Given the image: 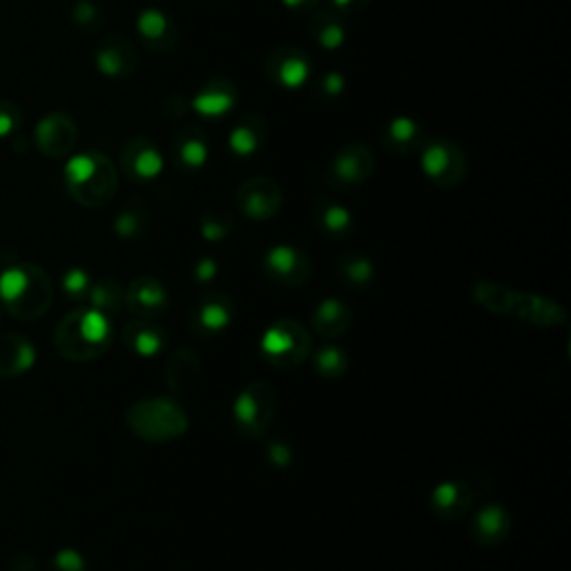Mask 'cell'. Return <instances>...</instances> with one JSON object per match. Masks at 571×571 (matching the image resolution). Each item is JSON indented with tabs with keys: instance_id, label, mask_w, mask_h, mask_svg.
<instances>
[{
	"instance_id": "2",
	"label": "cell",
	"mask_w": 571,
	"mask_h": 571,
	"mask_svg": "<svg viewBox=\"0 0 571 571\" xmlns=\"http://www.w3.org/2000/svg\"><path fill=\"white\" fill-rule=\"evenodd\" d=\"M0 302L21 322L41 319L54 302V286L36 264H14L0 275Z\"/></svg>"
},
{
	"instance_id": "27",
	"label": "cell",
	"mask_w": 571,
	"mask_h": 571,
	"mask_svg": "<svg viewBox=\"0 0 571 571\" xmlns=\"http://www.w3.org/2000/svg\"><path fill=\"white\" fill-rule=\"evenodd\" d=\"M116 230H119L121 237H137L141 232V219L134 215V212L125 210L121 212V217L116 219Z\"/></svg>"
},
{
	"instance_id": "28",
	"label": "cell",
	"mask_w": 571,
	"mask_h": 571,
	"mask_svg": "<svg viewBox=\"0 0 571 571\" xmlns=\"http://www.w3.org/2000/svg\"><path fill=\"white\" fill-rule=\"evenodd\" d=\"M159 168H161V161L159 157H154L152 152H143L139 154L137 161H134V172H137L143 179H150L152 174H157Z\"/></svg>"
},
{
	"instance_id": "6",
	"label": "cell",
	"mask_w": 571,
	"mask_h": 571,
	"mask_svg": "<svg viewBox=\"0 0 571 571\" xmlns=\"http://www.w3.org/2000/svg\"><path fill=\"white\" fill-rule=\"evenodd\" d=\"M277 413V393L264 380L244 386L232 404V422L244 438H264Z\"/></svg>"
},
{
	"instance_id": "17",
	"label": "cell",
	"mask_w": 571,
	"mask_h": 571,
	"mask_svg": "<svg viewBox=\"0 0 571 571\" xmlns=\"http://www.w3.org/2000/svg\"><path fill=\"white\" fill-rule=\"evenodd\" d=\"M351 322H353L351 308L333 297L324 299L313 313V328L322 337H328V340L344 335L348 328H351Z\"/></svg>"
},
{
	"instance_id": "15",
	"label": "cell",
	"mask_w": 571,
	"mask_h": 571,
	"mask_svg": "<svg viewBox=\"0 0 571 571\" xmlns=\"http://www.w3.org/2000/svg\"><path fill=\"white\" fill-rule=\"evenodd\" d=\"M509 529H511V516L507 514V509L500 505H487L476 514L471 534L476 538V543L496 547L507 538Z\"/></svg>"
},
{
	"instance_id": "14",
	"label": "cell",
	"mask_w": 571,
	"mask_h": 571,
	"mask_svg": "<svg viewBox=\"0 0 571 571\" xmlns=\"http://www.w3.org/2000/svg\"><path fill=\"white\" fill-rule=\"evenodd\" d=\"M123 344L141 357H154L168 346V335L152 319H134L123 328Z\"/></svg>"
},
{
	"instance_id": "18",
	"label": "cell",
	"mask_w": 571,
	"mask_h": 571,
	"mask_svg": "<svg viewBox=\"0 0 571 571\" xmlns=\"http://www.w3.org/2000/svg\"><path fill=\"white\" fill-rule=\"evenodd\" d=\"M337 279L351 290H364L373 284L375 264L360 253H346L337 261Z\"/></svg>"
},
{
	"instance_id": "1",
	"label": "cell",
	"mask_w": 571,
	"mask_h": 571,
	"mask_svg": "<svg viewBox=\"0 0 571 571\" xmlns=\"http://www.w3.org/2000/svg\"><path fill=\"white\" fill-rule=\"evenodd\" d=\"M112 322L96 308L67 313L56 326L54 346L70 362H92L110 348Z\"/></svg>"
},
{
	"instance_id": "3",
	"label": "cell",
	"mask_w": 571,
	"mask_h": 571,
	"mask_svg": "<svg viewBox=\"0 0 571 571\" xmlns=\"http://www.w3.org/2000/svg\"><path fill=\"white\" fill-rule=\"evenodd\" d=\"M473 297L480 306L496 315H507L534 326H558L563 324L567 315L558 304L549 302V299L540 295H527L516 293V290L491 286V284H478L473 290Z\"/></svg>"
},
{
	"instance_id": "26",
	"label": "cell",
	"mask_w": 571,
	"mask_h": 571,
	"mask_svg": "<svg viewBox=\"0 0 571 571\" xmlns=\"http://www.w3.org/2000/svg\"><path fill=\"white\" fill-rule=\"evenodd\" d=\"M18 123H21V112L14 103H0V137H5V134L14 132L18 128Z\"/></svg>"
},
{
	"instance_id": "5",
	"label": "cell",
	"mask_w": 571,
	"mask_h": 571,
	"mask_svg": "<svg viewBox=\"0 0 571 571\" xmlns=\"http://www.w3.org/2000/svg\"><path fill=\"white\" fill-rule=\"evenodd\" d=\"M65 179L70 195L83 206H103L116 190L112 166L96 154H83L67 163Z\"/></svg>"
},
{
	"instance_id": "19",
	"label": "cell",
	"mask_w": 571,
	"mask_h": 571,
	"mask_svg": "<svg viewBox=\"0 0 571 571\" xmlns=\"http://www.w3.org/2000/svg\"><path fill=\"white\" fill-rule=\"evenodd\" d=\"M87 299H90L92 308H96V311L110 315L125 306V290L116 279H103L99 284H92Z\"/></svg>"
},
{
	"instance_id": "20",
	"label": "cell",
	"mask_w": 571,
	"mask_h": 571,
	"mask_svg": "<svg viewBox=\"0 0 571 571\" xmlns=\"http://www.w3.org/2000/svg\"><path fill=\"white\" fill-rule=\"evenodd\" d=\"M313 366L315 371L326 377V380H335V377H340L346 373L348 369V355L342 346H322L317 348L315 355H313Z\"/></svg>"
},
{
	"instance_id": "25",
	"label": "cell",
	"mask_w": 571,
	"mask_h": 571,
	"mask_svg": "<svg viewBox=\"0 0 571 571\" xmlns=\"http://www.w3.org/2000/svg\"><path fill=\"white\" fill-rule=\"evenodd\" d=\"M50 571H85V560L74 549H63L52 558Z\"/></svg>"
},
{
	"instance_id": "9",
	"label": "cell",
	"mask_w": 571,
	"mask_h": 571,
	"mask_svg": "<svg viewBox=\"0 0 571 571\" xmlns=\"http://www.w3.org/2000/svg\"><path fill=\"white\" fill-rule=\"evenodd\" d=\"M125 306L139 319H159L170 311V295L166 286L154 277H139L125 290Z\"/></svg>"
},
{
	"instance_id": "29",
	"label": "cell",
	"mask_w": 571,
	"mask_h": 571,
	"mask_svg": "<svg viewBox=\"0 0 571 571\" xmlns=\"http://www.w3.org/2000/svg\"><path fill=\"white\" fill-rule=\"evenodd\" d=\"M266 453H268V460L277 464V467H286V464H290V460H293V451H290L286 442H270Z\"/></svg>"
},
{
	"instance_id": "10",
	"label": "cell",
	"mask_w": 571,
	"mask_h": 571,
	"mask_svg": "<svg viewBox=\"0 0 571 571\" xmlns=\"http://www.w3.org/2000/svg\"><path fill=\"white\" fill-rule=\"evenodd\" d=\"M235 319V302L228 293H208L199 299V304L192 311V328L199 335H219L224 333L226 328L232 324Z\"/></svg>"
},
{
	"instance_id": "13",
	"label": "cell",
	"mask_w": 571,
	"mask_h": 571,
	"mask_svg": "<svg viewBox=\"0 0 571 571\" xmlns=\"http://www.w3.org/2000/svg\"><path fill=\"white\" fill-rule=\"evenodd\" d=\"M36 141L47 157H63L76 141V128L65 114H50L38 125Z\"/></svg>"
},
{
	"instance_id": "16",
	"label": "cell",
	"mask_w": 571,
	"mask_h": 571,
	"mask_svg": "<svg viewBox=\"0 0 571 571\" xmlns=\"http://www.w3.org/2000/svg\"><path fill=\"white\" fill-rule=\"evenodd\" d=\"M279 190L270 181H253L239 192V206L246 217L268 219L273 217L279 208Z\"/></svg>"
},
{
	"instance_id": "12",
	"label": "cell",
	"mask_w": 571,
	"mask_h": 571,
	"mask_svg": "<svg viewBox=\"0 0 571 571\" xmlns=\"http://www.w3.org/2000/svg\"><path fill=\"white\" fill-rule=\"evenodd\" d=\"M36 348L21 333L0 335V377H18L32 369Z\"/></svg>"
},
{
	"instance_id": "11",
	"label": "cell",
	"mask_w": 571,
	"mask_h": 571,
	"mask_svg": "<svg viewBox=\"0 0 571 571\" xmlns=\"http://www.w3.org/2000/svg\"><path fill=\"white\" fill-rule=\"evenodd\" d=\"M431 511L442 520H458L473 507V489L462 480L442 482L431 493Z\"/></svg>"
},
{
	"instance_id": "24",
	"label": "cell",
	"mask_w": 571,
	"mask_h": 571,
	"mask_svg": "<svg viewBox=\"0 0 571 571\" xmlns=\"http://www.w3.org/2000/svg\"><path fill=\"white\" fill-rule=\"evenodd\" d=\"M232 221L224 215V212H210V215L203 217L201 221V232L203 237L210 241H221L230 235Z\"/></svg>"
},
{
	"instance_id": "4",
	"label": "cell",
	"mask_w": 571,
	"mask_h": 571,
	"mask_svg": "<svg viewBox=\"0 0 571 571\" xmlns=\"http://www.w3.org/2000/svg\"><path fill=\"white\" fill-rule=\"evenodd\" d=\"M125 422L137 438L145 442H168L188 431V415L168 398H148L134 402Z\"/></svg>"
},
{
	"instance_id": "30",
	"label": "cell",
	"mask_w": 571,
	"mask_h": 571,
	"mask_svg": "<svg viewBox=\"0 0 571 571\" xmlns=\"http://www.w3.org/2000/svg\"><path fill=\"white\" fill-rule=\"evenodd\" d=\"M215 275H217V264L210 257H203L199 264L195 266V279H197L199 284L210 282V279L215 277Z\"/></svg>"
},
{
	"instance_id": "21",
	"label": "cell",
	"mask_w": 571,
	"mask_h": 571,
	"mask_svg": "<svg viewBox=\"0 0 571 571\" xmlns=\"http://www.w3.org/2000/svg\"><path fill=\"white\" fill-rule=\"evenodd\" d=\"M183 355H186V351L174 353V355L170 357V362H168L166 377H168V382H170L172 389H183V386H188L192 377H195V375H197V371H199V364H192L190 369H186V366H188L190 362H195V360H197V355L192 353L188 364L183 362Z\"/></svg>"
},
{
	"instance_id": "22",
	"label": "cell",
	"mask_w": 571,
	"mask_h": 571,
	"mask_svg": "<svg viewBox=\"0 0 571 571\" xmlns=\"http://www.w3.org/2000/svg\"><path fill=\"white\" fill-rule=\"evenodd\" d=\"M319 226L324 228L326 235L342 237L351 228V215L340 206H326L322 208V215H319Z\"/></svg>"
},
{
	"instance_id": "8",
	"label": "cell",
	"mask_w": 571,
	"mask_h": 571,
	"mask_svg": "<svg viewBox=\"0 0 571 571\" xmlns=\"http://www.w3.org/2000/svg\"><path fill=\"white\" fill-rule=\"evenodd\" d=\"M266 275L279 286L299 288L313 275V264L306 253L293 246H275L264 257Z\"/></svg>"
},
{
	"instance_id": "7",
	"label": "cell",
	"mask_w": 571,
	"mask_h": 571,
	"mask_svg": "<svg viewBox=\"0 0 571 571\" xmlns=\"http://www.w3.org/2000/svg\"><path fill=\"white\" fill-rule=\"evenodd\" d=\"M261 355L275 369H295L311 351V337L295 319H279L261 337Z\"/></svg>"
},
{
	"instance_id": "23",
	"label": "cell",
	"mask_w": 571,
	"mask_h": 571,
	"mask_svg": "<svg viewBox=\"0 0 571 571\" xmlns=\"http://www.w3.org/2000/svg\"><path fill=\"white\" fill-rule=\"evenodd\" d=\"M90 288H92V279L90 275L85 273L81 268H72L67 270L65 277H63V290L65 295L70 299H85L90 295Z\"/></svg>"
}]
</instances>
